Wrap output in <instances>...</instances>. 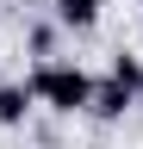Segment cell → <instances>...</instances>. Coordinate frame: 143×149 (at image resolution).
I'll list each match as a JSON object with an SVG mask.
<instances>
[{"mask_svg":"<svg viewBox=\"0 0 143 149\" xmlns=\"http://www.w3.org/2000/svg\"><path fill=\"white\" fill-rule=\"evenodd\" d=\"M0 6H6V0H0Z\"/></svg>","mask_w":143,"mask_h":149,"instance_id":"52a82bcc","label":"cell"},{"mask_svg":"<svg viewBox=\"0 0 143 149\" xmlns=\"http://www.w3.org/2000/svg\"><path fill=\"white\" fill-rule=\"evenodd\" d=\"M137 100H143V93H131L124 81H112V74H93V106H87V118H93V124H118Z\"/></svg>","mask_w":143,"mask_h":149,"instance_id":"7a4b0ae2","label":"cell"},{"mask_svg":"<svg viewBox=\"0 0 143 149\" xmlns=\"http://www.w3.org/2000/svg\"><path fill=\"white\" fill-rule=\"evenodd\" d=\"M25 87H31V100L50 106L56 118H81V112L93 106V74H87L81 62H68V56H56V62H31Z\"/></svg>","mask_w":143,"mask_h":149,"instance_id":"6da1fadb","label":"cell"},{"mask_svg":"<svg viewBox=\"0 0 143 149\" xmlns=\"http://www.w3.org/2000/svg\"><path fill=\"white\" fill-rule=\"evenodd\" d=\"M31 112H38V100L25 81H0V130H25Z\"/></svg>","mask_w":143,"mask_h":149,"instance_id":"5b68a950","label":"cell"},{"mask_svg":"<svg viewBox=\"0 0 143 149\" xmlns=\"http://www.w3.org/2000/svg\"><path fill=\"white\" fill-rule=\"evenodd\" d=\"M50 19L62 25V37H87L106 19V0H50Z\"/></svg>","mask_w":143,"mask_h":149,"instance_id":"3957f363","label":"cell"},{"mask_svg":"<svg viewBox=\"0 0 143 149\" xmlns=\"http://www.w3.org/2000/svg\"><path fill=\"white\" fill-rule=\"evenodd\" d=\"M106 74H112V81H124L131 93H143V56H137V50H112Z\"/></svg>","mask_w":143,"mask_h":149,"instance_id":"8992f818","label":"cell"},{"mask_svg":"<svg viewBox=\"0 0 143 149\" xmlns=\"http://www.w3.org/2000/svg\"><path fill=\"white\" fill-rule=\"evenodd\" d=\"M25 56H31V62H56V56H62V25L50 13H38L25 25Z\"/></svg>","mask_w":143,"mask_h":149,"instance_id":"277c9868","label":"cell"}]
</instances>
